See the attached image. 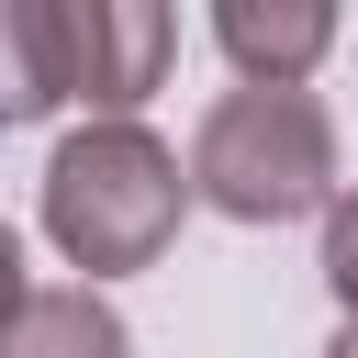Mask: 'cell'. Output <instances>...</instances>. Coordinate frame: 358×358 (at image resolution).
<instances>
[{"mask_svg": "<svg viewBox=\"0 0 358 358\" xmlns=\"http://www.w3.org/2000/svg\"><path fill=\"white\" fill-rule=\"evenodd\" d=\"M22 291H34V280H22V235H11V224H0V324H11V313H22Z\"/></svg>", "mask_w": 358, "mask_h": 358, "instance_id": "ba28073f", "label": "cell"}, {"mask_svg": "<svg viewBox=\"0 0 358 358\" xmlns=\"http://www.w3.org/2000/svg\"><path fill=\"white\" fill-rule=\"evenodd\" d=\"M324 291H336V313L358 324V190L324 201Z\"/></svg>", "mask_w": 358, "mask_h": 358, "instance_id": "52a82bcc", "label": "cell"}, {"mask_svg": "<svg viewBox=\"0 0 358 358\" xmlns=\"http://www.w3.org/2000/svg\"><path fill=\"white\" fill-rule=\"evenodd\" d=\"M324 358H358V324H336V347H324Z\"/></svg>", "mask_w": 358, "mask_h": 358, "instance_id": "9c48e42d", "label": "cell"}, {"mask_svg": "<svg viewBox=\"0 0 358 358\" xmlns=\"http://www.w3.org/2000/svg\"><path fill=\"white\" fill-rule=\"evenodd\" d=\"M179 213H190V179L145 123H78L45 157V235L90 291L123 280V268H157Z\"/></svg>", "mask_w": 358, "mask_h": 358, "instance_id": "6da1fadb", "label": "cell"}, {"mask_svg": "<svg viewBox=\"0 0 358 358\" xmlns=\"http://www.w3.org/2000/svg\"><path fill=\"white\" fill-rule=\"evenodd\" d=\"M179 179L224 224H302L336 201V112L313 90H224L201 112Z\"/></svg>", "mask_w": 358, "mask_h": 358, "instance_id": "7a4b0ae2", "label": "cell"}, {"mask_svg": "<svg viewBox=\"0 0 358 358\" xmlns=\"http://www.w3.org/2000/svg\"><path fill=\"white\" fill-rule=\"evenodd\" d=\"M0 358H134V336L90 280H56V291H22V313L0 324Z\"/></svg>", "mask_w": 358, "mask_h": 358, "instance_id": "5b68a950", "label": "cell"}, {"mask_svg": "<svg viewBox=\"0 0 358 358\" xmlns=\"http://www.w3.org/2000/svg\"><path fill=\"white\" fill-rule=\"evenodd\" d=\"M45 56H56V112L78 101L90 123H134V101L179 56V22L157 0H45Z\"/></svg>", "mask_w": 358, "mask_h": 358, "instance_id": "3957f363", "label": "cell"}, {"mask_svg": "<svg viewBox=\"0 0 358 358\" xmlns=\"http://www.w3.org/2000/svg\"><path fill=\"white\" fill-rule=\"evenodd\" d=\"M56 112V56H45V0H0V134Z\"/></svg>", "mask_w": 358, "mask_h": 358, "instance_id": "8992f818", "label": "cell"}, {"mask_svg": "<svg viewBox=\"0 0 358 358\" xmlns=\"http://www.w3.org/2000/svg\"><path fill=\"white\" fill-rule=\"evenodd\" d=\"M213 45L235 56V90H302L336 45V11L324 0H224Z\"/></svg>", "mask_w": 358, "mask_h": 358, "instance_id": "277c9868", "label": "cell"}]
</instances>
